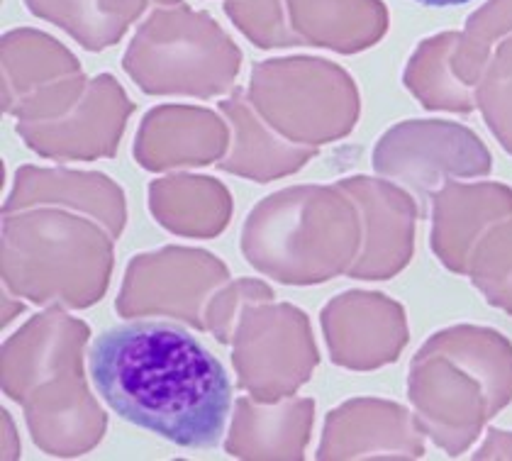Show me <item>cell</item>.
Here are the masks:
<instances>
[{
    "mask_svg": "<svg viewBox=\"0 0 512 461\" xmlns=\"http://www.w3.org/2000/svg\"><path fill=\"white\" fill-rule=\"evenodd\" d=\"M88 374L122 420L188 449H210L225 435L232 383L220 359L186 327L137 320L100 332Z\"/></svg>",
    "mask_w": 512,
    "mask_h": 461,
    "instance_id": "6da1fadb",
    "label": "cell"
},
{
    "mask_svg": "<svg viewBox=\"0 0 512 461\" xmlns=\"http://www.w3.org/2000/svg\"><path fill=\"white\" fill-rule=\"evenodd\" d=\"M415 3L432 5V8H449V5H464V3H471V0H415Z\"/></svg>",
    "mask_w": 512,
    "mask_h": 461,
    "instance_id": "7a4b0ae2",
    "label": "cell"
}]
</instances>
